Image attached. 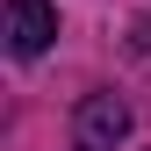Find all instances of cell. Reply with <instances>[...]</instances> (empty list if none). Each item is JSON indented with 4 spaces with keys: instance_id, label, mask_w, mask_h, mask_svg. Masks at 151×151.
<instances>
[{
    "instance_id": "cell-1",
    "label": "cell",
    "mask_w": 151,
    "mask_h": 151,
    "mask_svg": "<svg viewBox=\"0 0 151 151\" xmlns=\"http://www.w3.org/2000/svg\"><path fill=\"white\" fill-rule=\"evenodd\" d=\"M129 137V101L122 93H86L72 108V151H115Z\"/></svg>"
},
{
    "instance_id": "cell-2",
    "label": "cell",
    "mask_w": 151,
    "mask_h": 151,
    "mask_svg": "<svg viewBox=\"0 0 151 151\" xmlns=\"http://www.w3.org/2000/svg\"><path fill=\"white\" fill-rule=\"evenodd\" d=\"M50 36H58L50 0H7V50H14V58H43Z\"/></svg>"
}]
</instances>
